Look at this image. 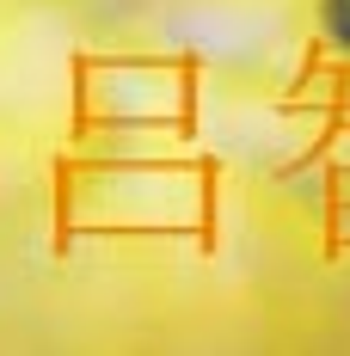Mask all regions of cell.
<instances>
[{
  "label": "cell",
  "instance_id": "cell-1",
  "mask_svg": "<svg viewBox=\"0 0 350 356\" xmlns=\"http://www.w3.org/2000/svg\"><path fill=\"white\" fill-rule=\"evenodd\" d=\"M332 31L350 43V0H332Z\"/></svg>",
  "mask_w": 350,
  "mask_h": 356
}]
</instances>
